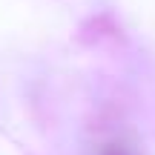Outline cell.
I'll return each mask as SVG.
<instances>
[{
    "label": "cell",
    "instance_id": "obj_1",
    "mask_svg": "<svg viewBox=\"0 0 155 155\" xmlns=\"http://www.w3.org/2000/svg\"><path fill=\"white\" fill-rule=\"evenodd\" d=\"M101 155H132L129 150H124L121 144H109L106 150H101Z\"/></svg>",
    "mask_w": 155,
    "mask_h": 155
}]
</instances>
